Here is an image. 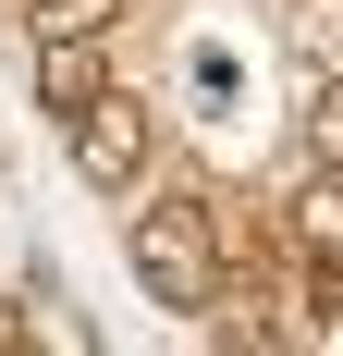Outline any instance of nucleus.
I'll return each instance as SVG.
<instances>
[{"label": "nucleus", "instance_id": "1", "mask_svg": "<svg viewBox=\"0 0 343 356\" xmlns=\"http://www.w3.org/2000/svg\"><path fill=\"white\" fill-rule=\"evenodd\" d=\"M135 283H147V307H172V320H208L221 307V209H208L196 184H172L160 209H135Z\"/></svg>", "mask_w": 343, "mask_h": 356}, {"label": "nucleus", "instance_id": "2", "mask_svg": "<svg viewBox=\"0 0 343 356\" xmlns=\"http://www.w3.org/2000/svg\"><path fill=\"white\" fill-rule=\"evenodd\" d=\"M147 160H160V111H147V99H123V86H110V99L74 111V172L99 184V197H135Z\"/></svg>", "mask_w": 343, "mask_h": 356}, {"label": "nucleus", "instance_id": "3", "mask_svg": "<svg viewBox=\"0 0 343 356\" xmlns=\"http://www.w3.org/2000/svg\"><path fill=\"white\" fill-rule=\"evenodd\" d=\"M37 99L62 111H86V99H110V62H99V37H49V49H37Z\"/></svg>", "mask_w": 343, "mask_h": 356}, {"label": "nucleus", "instance_id": "4", "mask_svg": "<svg viewBox=\"0 0 343 356\" xmlns=\"http://www.w3.org/2000/svg\"><path fill=\"white\" fill-rule=\"evenodd\" d=\"M110 13H123V0H25L37 49H49V37H110Z\"/></svg>", "mask_w": 343, "mask_h": 356}, {"label": "nucleus", "instance_id": "5", "mask_svg": "<svg viewBox=\"0 0 343 356\" xmlns=\"http://www.w3.org/2000/svg\"><path fill=\"white\" fill-rule=\"evenodd\" d=\"M307 160H319V172H343V86H319V111H307Z\"/></svg>", "mask_w": 343, "mask_h": 356}]
</instances>
